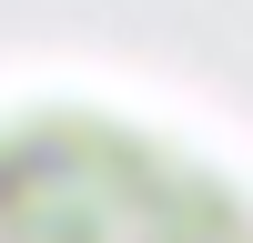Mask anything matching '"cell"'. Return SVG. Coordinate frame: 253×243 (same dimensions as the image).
I'll return each instance as SVG.
<instances>
[{
  "mask_svg": "<svg viewBox=\"0 0 253 243\" xmlns=\"http://www.w3.org/2000/svg\"><path fill=\"white\" fill-rule=\"evenodd\" d=\"M0 243H253V182L152 112L41 91L0 101Z\"/></svg>",
  "mask_w": 253,
  "mask_h": 243,
  "instance_id": "obj_1",
  "label": "cell"
}]
</instances>
